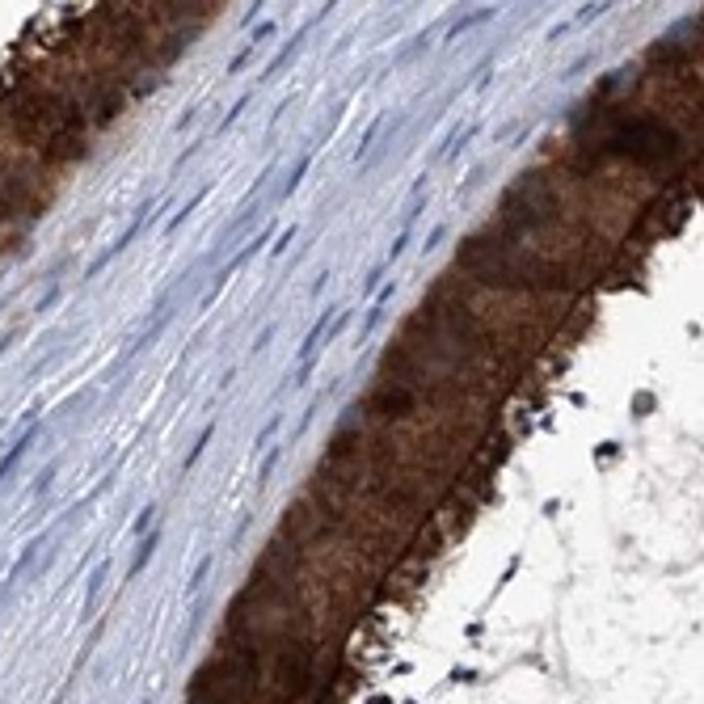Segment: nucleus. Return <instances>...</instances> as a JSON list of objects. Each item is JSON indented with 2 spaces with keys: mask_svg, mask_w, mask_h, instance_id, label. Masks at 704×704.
<instances>
[{
  "mask_svg": "<svg viewBox=\"0 0 704 704\" xmlns=\"http://www.w3.org/2000/svg\"><path fill=\"white\" fill-rule=\"evenodd\" d=\"M144 215H148V207H140V211H135V219H131V228H127V232H123V237H119V241H114V245H110V249H105V254H101V258H97V262L89 266V274H101V270H105V266H110L114 258H119V254H123V249H127V245H131V241L140 237V228H144Z\"/></svg>",
  "mask_w": 704,
  "mask_h": 704,
  "instance_id": "f03ea898",
  "label": "nucleus"
},
{
  "mask_svg": "<svg viewBox=\"0 0 704 704\" xmlns=\"http://www.w3.org/2000/svg\"><path fill=\"white\" fill-rule=\"evenodd\" d=\"M274 464H279V451L270 447V451H266V460H262V473H258V485H266V481H270V473H274Z\"/></svg>",
  "mask_w": 704,
  "mask_h": 704,
  "instance_id": "aec40b11",
  "label": "nucleus"
},
{
  "mask_svg": "<svg viewBox=\"0 0 704 704\" xmlns=\"http://www.w3.org/2000/svg\"><path fill=\"white\" fill-rule=\"evenodd\" d=\"M51 481H55V464H51V468H43V473H38V481H34V490H30V494H34V498H43Z\"/></svg>",
  "mask_w": 704,
  "mask_h": 704,
  "instance_id": "412c9836",
  "label": "nucleus"
},
{
  "mask_svg": "<svg viewBox=\"0 0 704 704\" xmlns=\"http://www.w3.org/2000/svg\"><path fill=\"white\" fill-rule=\"evenodd\" d=\"M105 573H110V565L101 561V565H97V573H93V582H89V595H85V620L93 616V603H97V591H101V582H105Z\"/></svg>",
  "mask_w": 704,
  "mask_h": 704,
  "instance_id": "9b49d317",
  "label": "nucleus"
},
{
  "mask_svg": "<svg viewBox=\"0 0 704 704\" xmlns=\"http://www.w3.org/2000/svg\"><path fill=\"white\" fill-rule=\"evenodd\" d=\"M384 270H388L384 262H380V266H372V274L363 279V291H376V287H380V279H384Z\"/></svg>",
  "mask_w": 704,
  "mask_h": 704,
  "instance_id": "b1692460",
  "label": "nucleus"
},
{
  "mask_svg": "<svg viewBox=\"0 0 704 704\" xmlns=\"http://www.w3.org/2000/svg\"><path fill=\"white\" fill-rule=\"evenodd\" d=\"M397 295V283H384L380 291H376V300H372V308H367V321H363V329H359V337H367L376 325H380V316H384V304Z\"/></svg>",
  "mask_w": 704,
  "mask_h": 704,
  "instance_id": "7ed1b4c3",
  "label": "nucleus"
},
{
  "mask_svg": "<svg viewBox=\"0 0 704 704\" xmlns=\"http://www.w3.org/2000/svg\"><path fill=\"white\" fill-rule=\"evenodd\" d=\"M270 34H274V22H266V26H258V34H254V47H258V43H266Z\"/></svg>",
  "mask_w": 704,
  "mask_h": 704,
  "instance_id": "393cba45",
  "label": "nucleus"
},
{
  "mask_svg": "<svg viewBox=\"0 0 704 704\" xmlns=\"http://www.w3.org/2000/svg\"><path fill=\"white\" fill-rule=\"evenodd\" d=\"M156 544H161V527H156V531H148V536L140 540V552H135V561H131V578H140V573H144V565L152 561Z\"/></svg>",
  "mask_w": 704,
  "mask_h": 704,
  "instance_id": "39448f33",
  "label": "nucleus"
},
{
  "mask_svg": "<svg viewBox=\"0 0 704 704\" xmlns=\"http://www.w3.org/2000/svg\"><path fill=\"white\" fill-rule=\"evenodd\" d=\"M380 127H384V114H376V119L367 123V131H363V140H359V148H355V161H363V156L372 152V144H376V135H380Z\"/></svg>",
  "mask_w": 704,
  "mask_h": 704,
  "instance_id": "1a4fd4ad",
  "label": "nucleus"
},
{
  "mask_svg": "<svg viewBox=\"0 0 704 704\" xmlns=\"http://www.w3.org/2000/svg\"><path fill=\"white\" fill-rule=\"evenodd\" d=\"M270 337H274V325H266V329L258 333V342H254V350H266V342H270Z\"/></svg>",
  "mask_w": 704,
  "mask_h": 704,
  "instance_id": "a878e982",
  "label": "nucleus"
},
{
  "mask_svg": "<svg viewBox=\"0 0 704 704\" xmlns=\"http://www.w3.org/2000/svg\"><path fill=\"white\" fill-rule=\"evenodd\" d=\"M409 237H413V223H405V228L397 232V241L388 245V258H384V266H393V262H397V258L405 254V245H409Z\"/></svg>",
  "mask_w": 704,
  "mask_h": 704,
  "instance_id": "4468645a",
  "label": "nucleus"
},
{
  "mask_svg": "<svg viewBox=\"0 0 704 704\" xmlns=\"http://www.w3.org/2000/svg\"><path fill=\"white\" fill-rule=\"evenodd\" d=\"M38 548H43V540H30V544H26V552H22V561L13 565V573H22V569H26V565L34 561V552H38Z\"/></svg>",
  "mask_w": 704,
  "mask_h": 704,
  "instance_id": "5701e85b",
  "label": "nucleus"
},
{
  "mask_svg": "<svg viewBox=\"0 0 704 704\" xmlns=\"http://www.w3.org/2000/svg\"><path fill=\"white\" fill-rule=\"evenodd\" d=\"M207 190H211V186H203V190H198V194H194V198H190V203H186V207H182L177 215H173V219H169V228H165V232H177V228H182V223H186V219H190V215H194L198 207H203V198H207Z\"/></svg>",
  "mask_w": 704,
  "mask_h": 704,
  "instance_id": "6e6552de",
  "label": "nucleus"
},
{
  "mask_svg": "<svg viewBox=\"0 0 704 704\" xmlns=\"http://www.w3.org/2000/svg\"><path fill=\"white\" fill-rule=\"evenodd\" d=\"M245 105H249V93H241L237 101H232V110H228V114H223V119L215 123V135H223V131H228L232 123H237V119H241V114H245Z\"/></svg>",
  "mask_w": 704,
  "mask_h": 704,
  "instance_id": "9d476101",
  "label": "nucleus"
},
{
  "mask_svg": "<svg viewBox=\"0 0 704 704\" xmlns=\"http://www.w3.org/2000/svg\"><path fill=\"white\" fill-rule=\"evenodd\" d=\"M279 426H283V418H279V413H274V418H270V422H266V430H262V434H258V439H254V447H258V451H262V447H266V443H270V439H274V430H279Z\"/></svg>",
  "mask_w": 704,
  "mask_h": 704,
  "instance_id": "f3484780",
  "label": "nucleus"
},
{
  "mask_svg": "<svg viewBox=\"0 0 704 704\" xmlns=\"http://www.w3.org/2000/svg\"><path fill=\"white\" fill-rule=\"evenodd\" d=\"M152 515H156V506H144V511H140V519H135V536H148V527H152Z\"/></svg>",
  "mask_w": 704,
  "mask_h": 704,
  "instance_id": "4be33fe9",
  "label": "nucleus"
},
{
  "mask_svg": "<svg viewBox=\"0 0 704 704\" xmlns=\"http://www.w3.org/2000/svg\"><path fill=\"white\" fill-rule=\"evenodd\" d=\"M308 165H312V152H304V156H300V165H295V169H291V177L283 182V190H279V198H291V194L300 190V182H304V173H308Z\"/></svg>",
  "mask_w": 704,
  "mask_h": 704,
  "instance_id": "0eeeda50",
  "label": "nucleus"
},
{
  "mask_svg": "<svg viewBox=\"0 0 704 704\" xmlns=\"http://www.w3.org/2000/svg\"><path fill=\"white\" fill-rule=\"evenodd\" d=\"M34 439H38V422H30V430H26V434H22V439H17L13 447H9V455H5V460H0V481H5V477L13 473V464H17V460L26 455V447H30Z\"/></svg>",
  "mask_w": 704,
  "mask_h": 704,
  "instance_id": "20e7f679",
  "label": "nucleus"
},
{
  "mask_svg": "<svg viewBox=\"0 0 704 704\" xmlns=\"http://www.w3.org/2000/svg\"><path fill=\"white\" fill-rule=\"evenodd\" d=\"M325 283H329V270H321V274H316V283H312V295H321V291H325Z\"/></svg>",
  "mask_w": 704,
  "mask_h": 704,
  "instance_id": "bb28decb",
  "label": "nucleus"
},
{
  "mask_svg": "<svg viewBox=\"0 0 704 704\" xmlns=\"http://www.w3.org/2000/svg\"><path fill=\"white\" fill-rule=\"evenodd\" d=\"M211 565H215V557H203V561L194 565V573H190V586H186V595H198V591H203V582H207Z\"/></svg>",
  "mask_w": 704,
  "mask_h": 704,
  "instance_id": "ddd939ff",
  "label": "nucleus"
},
{
  "mask_svg": "<svg viewBox=\"0 0 704 704\" xmlns=\"http://www.w3.org/2000/svg\"><path fill=\"white\" fill-rule=\"evenodd\" d=\"M295 51H300V38H295V43H287V47H283V51L266 64V76H262V80H274V76H279V68H283L287 59H295Z\"/></svg>",
  "mask_w": 704,
  "mask_h": 704,
  "instance_id": "f8f14e48",
  "label": "nucleus"
},
{
  "mask_svg": "<svg viewBox=\"0 0 704 704\" xmlns=\"http://www.w3.org/2000/svg\"><path fill=\"white\" fill-rule=\"evenodd\" d=\"M266 241H270V232H258V237H254V241H249V245H245V249H241L237 258H232V262H228V266H223V270L215 274V283H211V291L203 295V308H207V304H211V300H215V295L223 291V283H228L232 274H237V270H241V266H245V262H249V258H254V254H258L262 245H266Z\"/></svg>",
  "mask_w": 704,
  "mask_h": 704,
  "instance_id": "f257e3e1",
  "label": "nucleus"
},
{
  "mask_svg": "<svg viewBox=\"0 0 704 704\" xmlns=\"http://www.w3.org/2000/svg\"><path fill=\"white\" fill-rule=\"evenodd\" d=\"M211 434H215V422H207V426H203V434L194 439V447L186 451V460H182V473H190V468H194V464L203 460V451H207V443H211Z\"/></svg>",
  "mask_w": 704,
  "mask_h": 704,
  "instance_id": "423d86ee",
  "label": "nucleus"
},
{
  "mask_svg": "<svg viewBox=\"0 0 704 704\" xmlns=\"http://www.w3.org/2000/svg\"><path fill=\"white\" fill-rule=\"evenodd\" d=\"M291 241H295V223H291V228H283V232H279V241H274V245H270V258H283V254H287V245H291Z\"/></svg>",
  "mask_w": 704,
  "mask_h": 704,
  "instance_id": "dca6fc26",
  "label": "nucleus"
},
{
  "mask_svg": "<svg viewBox=\"0 0 704 704\" xmlns=\"http://www.w3.org/2000/svg\"><path fill=\"white\" fill-rule=\"evenodd\" d=\"M443 237H447V223H434V228H430V237H426V245H422V254H434Z\"/></svg>",
  "mask_w": 704,
  "mask_h": 704,
  "instance_id": "6ab92c4d",
  "label": "nucleus"
},
{
  "mask_svg": "<svg viewBox=\"0 0 704 704\" xmlns=\"http://www.w3.org/2000/svg\"><path fill=\"white\" fill-rule=\"evenodd\" d=\"M254 51H258V47H254V43H249V47H245V51H237V59H232V64H228V76H237V72H241V68H245V64H249V59H254Z\"/></svg>",
  "mask_w": 704,
  "mask_h": 704,
  "instance_id": "a211bd4d",
  "label": "nucleus"
},
{
  "mask_svg": "<svg viewBox=\"0 0 704 704\" xmlns=\"http://www.w3.org/2000/svg\"><path fill=\"white\" fill-rule=\"evenodd\" d=\"M494 17V9H481V13H468V17H460L455 26H451V38L460 34V30H468V26H477V22H490Z\"/></svg>",
  "mask_w": 704,
  "mask_h": 704,
  "instance_id": "2eb2a0df",
  "label": "nucleus"
}]
</instances>
